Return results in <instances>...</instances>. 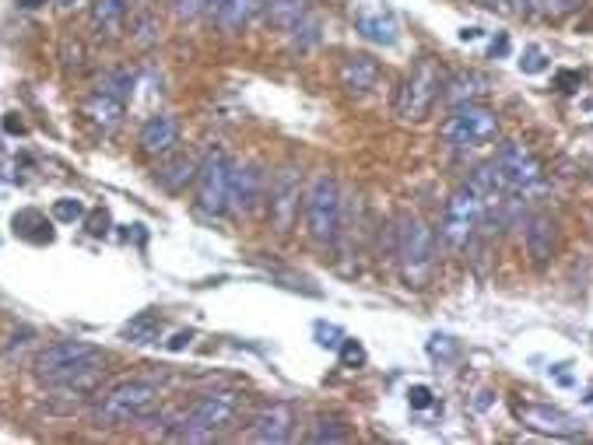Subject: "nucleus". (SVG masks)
<instances>
[{
	"instance_id": "1",
	"label": "nucleus",
	"mask_w": 593,
	"mask_h": 445,
	"mask_svg": "<svg viewBox=\"0 0 593 445\" xmlns=\"http://www.w3.org/2000/svg\"><path fill=\"white\" fill-rule=\"evenodd\" d=\"M239 410H243L239 393H207V397L190 403L172 421L169 439H176V442H211L222 431L235 428Z\"/></svg>"
},
{
	"instance_id": "2",
	"label": "nucleus",
	"mask_w": 593,
	"mask_h": 445,
	"mask_svg": "<svg viewBox=\"0 0 593 445\" xmlns=\"http://www.w3.org/2000/svg\"><path fill=\"white\" fill-rule=\"evenodd\" d=\"M435 256H439L435 232L421 218L404 214L397 222V267L408 288H429V281L435 277Z\"/></svg>"
},
{
	"instance_id": "3",
	"label": "nucleus",
	"mask_w": 593,
	"mask_h": 445,
	"mask_svg": "<svg viewBox=\"0 0 593 445\" xmlns=\"http://www.w3.org/2000/svg\"><path fill=\"white\" fill-rule=\"evenodd\" d=\"M155 407H159V386L148 378H130L95 400L91 421L95 428H123V424L144 421Z\"/></svg>"
},
{
	"instance_id": "4",
	"label": "nucleus",
	"mask_w": 593,
	"mask_h": 445,
	"mask_svg": "<svg viewBox=\"0 0 593 445\" xmlns=\"http://www.w3.org/2000/svg\"><path fill=\"white\" fill-rule=\"evenodd\" d=\"M32 365H36V376L43 378L46 386H60V382H70V378L106 365V351L88 344V340H60V344L43 347Z\"/></svg>"
},
{
	"instance_id": "5",
	"label": "nucleus",
	"mask_w": 593,
	"mask_h": 445,
	"mask_svg": "<svg viewBox=\"0 0 593 445\" xmlns=\"http://www.w3.org/2000/svg\"><path fill=\"white\" fill-rule=\"evenodd\" d=\"M302 214H306V228H309L313 243H338V232H341V190H338V179L319 172L309 182L306 197H302Z\"/></svg>"
},
{
	"instance_id": "6",
	"label": "nucleus",
	"mask_w": 593,
	"mask_h": 445,
	"mask_svg": "<svg viewBox=\"0 0 593 445\" xmlns=\"http://www.w3.org/2000/svg\"><path fill=\"white\" fill-rule=\"evenodd\" d=\"M442 67L435 60H418L414 67L408 70V78L401 81V91H397V116L401 119H425L432 106L442 98Z\"/></svg>"
},
{
	"instance_id": "7",
	"label": "nucleus",
	"mask_w": 593,
	"mask_h": 445,
	"mask_svg": "<svg viewBox=\"0 0 593 445\" xmlns=\"http://www.w3.org/2000/svg\"><path fill=\"white\" fill-rule=\"evenodd\" d=\"M481 218H484V207H481V197L463 182V186H456L453 193H450V201H446V211H442V224H439V232H442V239L450 249H467V243L474 239V232H478Z\"/></svg>"
},
{
	"instance_id": "8",
	"label": "nucleus",
	"mask_w": 593,
	"mask_h": 445,
	"mask_svg": "<svg viewBox=\"0 0 593 445\" xmlns=\"http://www.w3.org/2000/svg\"><path fill=\"white\" fill-rule=\"evenodd\" d=\"M442 137L456 148H481L499 137V116L488 106H456V112L442 123Z\"/></svg>"
},
{
	"instance_id": "9",
	"label": "nucleus",
	"mask_w": 593,
	"mask_h": 445,
	"mask_svg": "<svg viewBox=\"0 0 593 445\" xmlns=\"http://www.w3.org/2000/svg\"><path fill=\"white\" fill-rule=\"evenodd\" d=\"M492 161L499 165V172H502V179H505V190H509V193H530V190H537L541 179H545L541 161H537L534 151L524 148L520 140H502Z\"/></svg>"
},
{
	"instance_id": "10",
	"label": "nucleus",
	"mask_w": 593,
	"mask_h": 445,
	"mask_svg": "<svg viewBox=\"0 0 593 445\" xmlns=\"http://www.w3.org/2000/svg\"><path fill=\"white\" fill-rule=\"evenodd\" d=\"M298 201H302V169L281 165L274 172L271 186H267V214H271V224L281 235L292 232V224L298 218Z\"/></svg>"
},
{
	"instance_id": "11",
	"label": "nucleus",
	"mask_w": 593,
	"mask_h": 445,
	"mask_svg": "<svg viewBox=\"0 0 593 445\" xmlns=\"http://www.w3.org/2000/svg\"><path fill=\"white\" fill-rule=\"evenodd\" d=\"M228 179H232V158L225 151H211L197 169V207L204 214L228 211Z\"/></svg>"
},
{
	"instance_id": "12",
	"label": "nucleus",
	"mask_w": 593,
	"mask_h": 445,
	"mask_svg": "<svg viewBox=\"0 0 593 445\" xmlns=\"http://www.w3.org/2000/svg\"><path fill=\"white\" fill-rule=\"evenodd\" d=\"M351 18H355V28H359V36L369 39L372 46H390L401 43V25L393 18V11L383 7L380 0H362V4H355V11H351Z\"/></svg>"
},
{
	"instance_id": "13",
	"label": "nucleus",
	"mask_w": 593,
	"mask_h": 445,
	"mask_svg": "<svg viewBox=\"0 0 593 445\" xmlns=\"http://www.w3.org/2000/svg\"><path fill=\"white\" fill-rule=\"evenodd\" d=\"M513 414L520 424H526L530 431H541V435H555V439L579 435V421L551 403H513Z\"/></svg>"
},
{
	"instance_id": "14",
	"label": "nucleus",
	"mask_w": 593,
	"mask_h": 445,
	"mask_svg": "<svg viewBox=\"0 0 593 445\" xmlns=\"http://www.w3.org/2000/svg\"><path fill=\"white\" fill-rule=\"evenodd\" d=\"M296 431V410L288 403H271L264 407L256 418L246 428V442H264V445H277L288 442Z\"/></svg>"
},
{
	"instance_id": "15",
	"label": "nucleus",
	"mask_w": 593,
	"mask_h": 445,
	"mask_svg": "<svg viewBox=\"0 0 593 445\" xmlns=\"http://www.w3.org/2000/svg\"><path fill=\"white\" fill-rule=\"evenodd\" d=\"M137 144H140V151L148 158H169L176 151V144H180V123H176V116H169V112L148 116L140 123V130H137Z\"/></svg>"
},
{
	"instance_id": "16",
	"label": "nucleus",
	"mask_w": 593,
	"mask_h": 445,
	"mask_svg": "<svg viewBox=\"0 0 593 445\" xmlns=\"http://www.w3.org/2000/svg\"><path fill=\"white\" fill-rule=\"evenodd\" d=\"M264 193V172L256 165H232V179H228V207L235 214H250L260 203Z\"/></svg>"
},
{
	"instance_id": "17",
	"label": "nucleus",
	"mask_w": 593,
	"mask_h": 445,
	"mask_svg": "<svg viewBox=\"0 0 593 445\" xmlns=\"http://www.w3.org/2000/svg\"><path fill=\"white\" fill-rule=\"evenodd\" d=\"M524 243H526V256L534 264H547L555 256V245H558V222L551 214H530L524 224Z\"/></svg>"
},
{
	"instance_id": "18",
	"label": "nucleus",
	"mask_w": 593,
	"mask_h": 445,
	"mask_svg": "<svg viewBox=\"0 0 593 445\" xmlns=\"http://www.w3.org/2000/svg\"><path fill=\"white\" fill-rule=\"evenodd\" d=\"M338 78H341V88L348 95H369L380 85L383 70H380V60H372L369 53H348Z\"/></svg>"
},
{
	"instance_id": "19",
	"label": "nucleus",
	"mask_w": 593,
	"mask_h": 445,
	"mask_svg": "<svg viewBox=\"0 0 593 445\" xmlns=\"http://www.w3.org/2000/svg\"><path fill=\"white\" fill-rule=\"evenodd\" d=\"M81 112L88 116L95 127H102V130H113V127H120V123H123L127 98H120V95H116V91H109V88H99V91H91L88 98H85Z\"/></svg>"
},
{
	"instance_id": "20",
	"label": "nucleus",
	"mask_w": 593,
	"mask_h": 445,
	"mask_svg": "<svg viewBox=\"0 0 593 445\" xmlns=\"http://www.w3.org/2000/svg\"><path fill=\"white\" fill-rule=\"evenodd\" d=\"M127 15H130V0H95L88 11L99 39H116L127 28Z\"/></svg>"
},
{
	"instance_id": "21",
	"label": "nucleus",
	"mask_w": 593,
	"mask_h": 445,
	"mask_svg": "<svg viewBox=\"0 0 593 445\" xmlns=\"http://www.w3.org/2000/svg\"><path fill=\"white\" fill-rule=\"evenodd\" d=\"M264 15L277 32H296L309 18V0H264Z\"/></svg>"
},
{
	"instance_id": "22",
	"label": "nucleus",
	"mask_w": 593,
	"mask_h": 445,
	"mask_svg": "<svg viewBox=\"0 0 593 445\" xmlns=\"http://www.w3.org/2000/svg\"><path fill=\"white\" fill-rule=\"evenodd\" d=\"M11 224H15V235L25 239V243H32V245H49L53 239H57V232H53L49 218H46L43 211H36V207L18 211V214L11 218Z\"/></svg>"
},
{
	"instance_id": "23",
	"label": "nucleus",
	"mask_w": 593,
	"mask_h": 445,
	"mask_svg": "<svg viewBox=\"0 0 593 445\" xmlns=\"http://www.w3.org/2000/svg\"><path fill=\"white\" fill-rule=\"evenodd\" d=\"M197 169H201V165H197L193 158L182 155V158H172L169 165H161L155 179H159V186L165 190V193H182V190L197 179Z\"/></svg>"
},
{
	"instance_id": "24",
	"label": "nucleus",
	"mask_w": 593,
	"mask_h": 445,
	"mask_svg": "<svg viewBox=\"0 0 593 445\" xmlns=\"http://www.w3.org/2000/svg\"><path fill=\"white\" fill-rule=\"evenodd\" d=\"M161 330H165V319H161L159 312L148 309V312H137L120 334H123L127 344H159Z\"/></svg>"
},
{
	"instance_id": "25",
	"label": "nucleus",
	"mask_w": 593,
	"mask_h": 445,
	"mask_svg": "<svg viewBox=\"0 0 593 445\" xmlns=\"http://www.w3.org/2000/svg\"><path fill=\"white\" fill-rule=\"evenodd\" d=\"M264 7V0H225L222 4V11L214 15L218 18V25L225 28V32H239L243 25L253 22V15Z\"/></svg>"
},
{
	"instance_id": "26",
	"label": "nucleus",
	"mask_w": 593,
	"mask_h": 445,
	"mask_svg": "<svg viewBox=\"0 0 593 445\" xmlns=\"http://www.w3.org/2000/svg\"><path fill=\"white\" fill-rule=\"evenodd\" d=\"M442 98L450 102V106H467V102H474L481 91H484V78H478V74H456V78H450L446 85H442Z\"/></svg>"
},
{
	"instance_id": "27",
	"label": "nucleus",
	"mask_w": 593,
	"mask_h": 445,
	"mask_svg": "<svg viewBox=\"0 0 593 445\" xmlns=\"http://www.w3.org/2000/svg\"><path fill=\"white\" fill-rule=\"evenodd\" d=\"M351 435H348V428H344L341 421H330V418H319L317 424H313V431H309V442H348Z\"/></svg>"
},
{
	"instance_id": "28",
	"label": "nucleus",
	"mask_w": 593,
	"mask_h": 445,
	"mask_svg": "<svg viewBox=\"0 0 593 445\" xmlns=\"http://www.w3.org/2000/svg\"><path fill=\"white\" fill-rule=\"evenodd\" d=\"M88 211H85V203L78 201V197H60V201H53V222L60 224H74L81 222Z\"/></svg>"
},
{
	"instance_id": "29",
	"label": "nucleus",
	"mask_w": 593,
	"mask_h": 445,
	"mask_svg": "<svg viewBox=\"0 0 593 445\" xmlns=\"http://www.w3.org/2000/svg\"><path fill=\"white\" fill-rule=\"evenodd\" d=\"M130 39H134L137 46L159 43V22H155L151 15H140V18L134 22V28H130Z\"/></svg>"
},
{
	"instance_id": "30",
	"label": "nucleus",
	"mask_w": 593,
	"mask_h": 445,
	"mask_svg": "<svg viewBox=\"0 0 593 445\" xmlns=\"http://www.w3.org/2000/svg\"><path fill=\"white\" fill-rule=\"evenodd\" d=\"M547 67H551V60H547L545 49L541 46H526L524 57H520V70L524 74H545Z\"/></svg>"
},
{
	"instance_id": "31",
	"label": "nucleus",
	"mask_w": 593,
	"mask_h": 445,
	"mask_svg": "<svg viewBox=\"0 0 593 445\" xmlns=\"http://www.w3.org/2000/svg\"><path fill=\"white\" fill-rule=\"evenodd\" d=\"M369 355H365V347L359 340H351V336H344L341 340V365L344 368H362Z\"/></svg>"
},
{
	"instance_id": "32",
	"label": "nucleus",
	"mask_w": 593,
	"mask_h": 445,
	"mask_svg": "<svg viewBox=\"0 0 593 445\" xmlns=\"http://www.w3.org/2000/svg\"><path fill=\"white\" fill-rule=\"evenodd\" d=\"M109 224H113V218H109V211L106 207H95V211H88L85 214V228H88V235H106L109 232Z\"/></svg>"
},
{
	"instance_id": "33",
	"label": "nucleus",
	"mask_w": 593,
	"mask_h": 445,
	"mask_svg": "<svg viewBox=\"0 0 593 445\" xmlns=\"http://www.w3.org/2000/svg\"><path fill=\"white\" fill-rule=\"evenodd\" d=\"M408 403H411V410H429L435 403V393L429 389V386H421V382H414L408 389Z\"/></svg>"
},
{
	"instance_id": "34",
	"label": "nucleus",
	"mask_w": 593,
	"mask_h": 445,
	"mask_svg": "<svg viewBox=\"0 0 593 445\" xmlns=\"http://www.w3.org/2000/svg\"><path fill=\"white\" fill-rule=\"evenodd\" d=\"M583 0H537V11L541 15H547V18H558V15H569V11H576Z\"/></svg>"
},
{
	"instance_id": "35",
	"label": "nucleus",
	"mask_w": 593,
	"mask_h": 445,
	"mask_svg": "<svg viewBox=\"0 0 593 445\" xmlns=\"http://www.w3.org/2000/svg\"><path fill=\"white\" fill-rule=\"evenodd\" d=\"M313 334H317L319 347H341V340H344V334L334 326V323H317V326H313Z\"/></svg>"
},
{
	"instance_id": "36",
	"label": "nucleus",
	"mask_w": 593,
	"mask_h": 445,
	"mask_svg": "<svg viewBox=\"0 0 593 445\" xmlns=\"http://www.w3.org/2000/svg\"><path fill=\"white\" fill-rule=\"evenodd\" d=\"M579 85H583V74H579V70H558V74H555V88L566 91V95L579 91Z\"/></svg>"
},
{
	"instance_id": "37",
	"label": "nucleus",
	"mask_w": 593,
	"mask_h": 445,
	"mask_svg": "<svg viewBox=\"0 0 593 445\" xmlns=\"http://www.w3.org/2000/svg\"><path fill=\"white\" fill-rule=\"evenodd\" d=\"M429 355H432V357H453L456 355V344L450 340V336L435 334L432 340H429Z\"/></svg>"
},
{
	"instance_id": "38",
	"label": "nucleus",
	"mask_w": 593,
	"mask_h": 445,
	"mask_svg": "<svg viewBox=\"0 0 593 445\" xmlns=\"http://www.w3.org/2000/svg\"><path fill=\"white\" fill-rule=\"evenodd\" d=\"M502 7L513 11V15H530L537 7V0H502Z\"/></svg>"
},
{
	"instance_id": "39",
	"label": "nucleus",
	"mask_w": 593,
	"mask_h": 445,
	"mask_svg": "<svg viewBox=\"0 0 593 445\" xmlns=\"http://www.w3.org/2000/svg\"><path fill=\"white\" fill-rule=\"evenodd\" d=\"M4 130H7V134H25V123L15 116V112H7V116H4Z\"/></svg>"
},
{
	"instance_id": "40",
	"label": "nucleus",
	"mask_w": 593,
	"mask_h": 445,
	"mask_svg": "<svg viewBox=\"0 0 593 445\" xmlns=\"http://www.w3.org/2000/svg\"><path fill=\"white\" fill-rule=\"evenodd\" d=\"M190 340H193V334H190V330H180V334L169 340V351H182V347H186Z\"/></svg>"
},
{
	"instance_id": "41",
	"label": "nucleus",
	"mask_w": 593,
	"mask_h": 445,
	"mask_svg": "<svg viewBox=\"0 0 593 445\" xmlns=\"http://www.w3.org/2000/svg\"><path fill=\"white\" fill-rule=\"evenodd\" d=\"M505 53H509V36H505V32H499V36H495V43H492V57H505Z\"/></svg>"
},
{
	"instance_id": "42",
	"label": "nucleus",
	"mask_w": 593,
	"mask_h": 445,
	"mask_svg": "<svg viewBox=\"0 0 593 445\" xmlns=\"http://www.w3.org/2000/svg\"><path fill=\"white\" fill-rule=\"evenodd\" d=\"M222 4H225V0H204V15H211V18H214V15L222 11Z\"/></svg>"
},
{
	"instance_id": "43",
	"label": "nucleus",
	"mask_w": 593,
	"mask_h": 445,
	"mask_svg": "<svg viewBox=\"0 0 593 445\" xmlns=\"http://www.w3.org/2000/svg\"><path fill=\"white\" fill-rule=\"evenodd\" d=\"M460 39H463V43H474V39H481V28H463Z\"/></svg>"
},
{
	"instance_id": "44",
	"label": "nucleus",
	"mask_w": 593,
	"mask_h": 445,
	"mask_svg": "<svg viewBox=\"0 0 593 445\" xmlns=\"http://www.w3.org/2000/svg\"><path fill=\"white\" fill-rule=\"evenodd\" d=\"M478 7H484V11H495V7H502V0H474Z\"/></svg>"
},
{
	"instance_id": "45",
	"label": "nucleus",
	"mask_w": 593,
	"mask_h": 445,
	"mask_svg": "<svg viewBox=\"0 0 593 445\" xmlns=\"http://www.w3.org/2000/svg\"><path fill=\"white\" fill-rule=\"evenodd\" d=\"M18 4H22L25 11H36V7H43L46 0H18Z\"/></svg>"
},
{
	"instance_id": "46",
	"label": "nucleus",
	"mask_w": 593,
	"mask_h": 445,
	"mask_svg": "<svg viewBox=\"0 0 593 445\" xmlns=\"http://www.w3.org/2000/svg\"><path fill=\"white\" fill-rule=\"evenodd\" d=\"M53 4H57V7H60V11H70V7H74V4H78V0H53Z\"/></svg>"
}]
</instances>
